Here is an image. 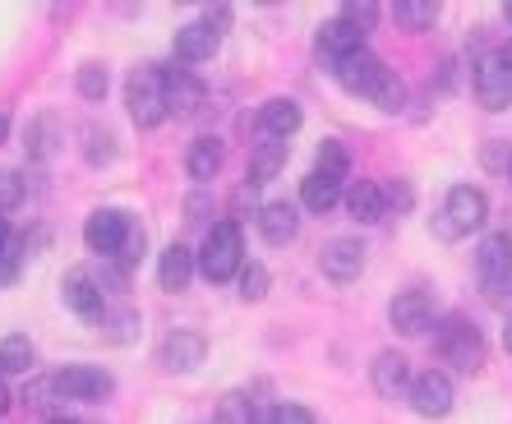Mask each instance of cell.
<instances>
[{
  "mask_svg": "<svg viewBox=\"0 0 512 424\" xmlns=\"http://www.w3.org/2000/svg\"><path fill=\"white\" fill-rule=\"evenodd\" d=\"M319 268H323V277L328 282H356L360 272H365V245L360 240H351V236H337V240H328L323 245V254H319Z\"/></svg>",
  "mask_w": 512,
  "mask_h": 424,
  "instance_id": "obj_10",
  "label": "cell"
},
{
  "mask_svg": "<svg viewBox=\"0 0 512 424\" xmlns=\"http://www.w3.org/2000/svg\"><path fill=\"white\" fill-rule=\"evenodd\" d=\"M203 355H208V342H203V332L194 328H176L162 337V365L171 374H190V369L203 365Z\"/></svg>",
  "mask_w": 512,
  "mask_h": 424,
  "instance_id": "obj_12",
  "label": "cell"
},
{
  "mask_svg": "<svg viewBox=\"0 0 512 424\" xmlns=\"http://www.w3.org/2000/svg\"><path fill=\"white\" fill-rule=\"evenodd\" d=\"M268 424H314V411H305L296 401H282V406L268 415Z\"/></svg>",
  "mask_w": 512,
  "mask_h": 424,
  "instance_id": "obj_40",
  "label": "cell"
},
{
  "mask_svg": "<svg viewBox=\"0 0 512 424\" xmlns=\"http://www.w3.org/2000/svg\"><path fill=\"white\" fill-rule=\"evenodd\" d=\"M319 171H328V176H337V180L351 171V153H346V143H337V139L319 143Z\"/></svg>",
  "mask_w": 512,
  "mask_h": 424,
  "instance_id": "obj_31",
  "label": "cell"
},
{
  "mask_svg": "<svg viewBox=\"0 0 512 424\" xmlns=\"http://www.w3.org/2000/svg\"><path fill=\"white\" fill-rule=\"evenodd\" d=\"M434 351L443 355V365L462 369V374H476L485 365V337H480L476 323H466L462 314H448L434 328Z\"/></svg>",
  "mask_w": 512,
  "mask_h": 424,
  "instance_id": "obj_5",
  "label": "cell"
},
{
  "mask_svg": "<svg viewBox=\"0 0 512 424\" xmlns=\"http://www.w3.org/2000/svg\"><path fill=\"white\" fill-rule=\"evenodd\" d=\"M5 134H10V116L0 111V143H5Z\"/></svg>",
  "mask_w": 512,
  "mask_h": 424,
  "instance_id": "obj_45",
  "label": "cell"
},
{
  "mask_svg": "<svg viewBox=\"0 0 512 424\" xmlns=\"http://www.w3.org/2000/svg\"><path fill=\"white\" fill-rule=\"evenodd\" d=\"M217 424H254V401L240 397V392L222 397V406H217Z\"/></svg>",
  "mask_w": 512,
  "mask_h": 424,
  "instance_id": "obj_32",
  "label": "cell"
},
{
  "mask_svg": "<svg viewBox=\"0 0 512 424\" xmlns=\"http://www.w3.org/2000/svg\"><path fill=\"white\" fill-rule=\"evenodd\" d=\"M24 203V176L10 171V166H0V212H10Z\"/></svg>",
  "mask_w": 512,
  "mask_h": 424,
  "instance_id": "obj_37",
  "label": "cell"
},
{
  "mask_svg": "<svg viewBox=\"0 0 512 424\" xmlns=\"http://www.w3.org/2000/svg\"><path fill=\"white\" fill-rule=\"evenodd\" d=\"M107 70H102V65H84V70H79V97H84V102H102V97H107Z\"/></svg>",
  "mask_w": 512,
  "mask_h": 424,
  "instance_id": "obj_34",
  "label": "cell"
},
{
  "mask_svg": "<svg viewBox=\"0 0 512 424\" xmlns=\"http://www.w3.org/2000/svg\"><path fill=\"white\" fill-rule=\"evenodd\" d=\"M203 24H208L217 37H222V28L231 24V10H227V5H208V10H203Z\"/></svg>",
  "mask_w": 512,
  "mask_h": 424,
  "instance_id": "obj_41",
  "label": "cell"
},
{
  "mask_svg": "<svg viewBox=\"0 0 512 424\" xmlns=\"http://www.w3.org/2000/svg\"><path fill=\"white\" fill-rule=\"evenodd\" d=\"M240 295H245V300H263V295H268V268H263V263H245V268H240Z\"/></svg>",
  "mask_w": 512,
  "mask_h": 424,
  "instance_id": "obj_36",
  "label": "cell"
},
{
  "mask_svg": "<svg viewBox=\"0 0 512 424\" xmlns=\"http://www.w3.org/2000/svg\"><path fill=\"white\" fill-rule=\"evenodd\" d=\"M167 106L176 111V116H194V111L203 106V88H199V79H190L185 70L167 74Z\"/></svg>",
  "mask_w": 512,
  "mask_h": 424,
  "instance_id": "obj_24",
  "label": "cell"
},
{
  "mask_svg": "<svg viewBox=\"0 0 512 424\" xmlns=\"http://www.w3.org/2000/svg\"><path fill=\"white\" fill-rule=\"evenodd\" d=\"M383 203H388V208H397V212H411L416 189L406 185V180H388V185H383Z\"/></svg>",
  "mask_w": 512,
  "mask_h": 424,
  "instance_id": "obj_39",
  "label": "cell"
},
{
  "mask_svg": "<svg viewBox=\"0 0 512 424\" xmlns=\"http://www.w3.org/2000/svg\"><path fill=\"white\" fill-rule=\"evenodd\" d=\"M476 282L489 300H499V295L512 291V231L485 236V245L476 254Z\"/></svg>",
  "mask_w": 512,
  "mask_h": 424,
  "instance_id": "obj_6",
  "label": "cell"
},
{
  "mask_svg": "<svg viewBox=\"0 0 512 424\" xmlns=\"http://www.w3.org/2000/svg\"><path fill=\"white\" fill-rule=\"evenodd\" d=\"M5 249H10V222L0 217V254H5Z\"/></svg>",
  "mask_w": 512,
  "mask_h": 424,
  "instance_id": "obj_42",
  "label": "cell"
},
{
  "mask_svg": "<svg viewBox=\"0 0 512 424\" xmlns=\"http://www.w3.org/2000/svg\"><path fill=\"white\" fill-rule=\"evenodd\" d=\"M300 231V217L291 203H263L259 212V236L268 240V245H291Z\"/></svg>",
  "mask_w": 512,
  "mask_h": 424,
  "instance_id": "obj_19",
  "label": "cell"
},
{
  "mask_svg": "<svg viewBox=\"0 0 512 424\" xmlns=\"http://www.w3.org/2000/svg\"><path fill=\"white\" fill-rule=\"evenodd\" d=\"M171 51H176L180 65H199V60H208L217 51V33L208 24H185L176 33V47Z\"/></svg>",
  "mask_w": 512,
  "mask_h": 424,
  "instance_id": "obj_22",
  "label": "cell"
},
{
  "mask_svg": "<svg viewBox=\"0 0 512 424\" xmlns=\"http://www.w3.org/2000/svg\"><path fill=\"white\" fill-rule=\"evenodd\" d=\"M125 106H130V120L139 130H157L162 120L171 116L167 106V74L157 70V65H139L125 83Z\"/></svg>",
  "mask_w": 512,
  "mask_h": 424,
  "instance_id": "obj_4",
  "label": "cell"
},
{
  "mask_svg": "<svg viewBox=\"0 0 512 424\" xmlns=\"http://www.w3.org/2000/svg\"><path fill=\"white\" fill-rule=\"evenodd\" d=\"M42 424H79V420H70V415H47Z\"/></svg>",
  "mask_w": 512,
  "mask_h": 424,
  "instance_id": "obj_44",
  "label": "cell"
},
{
  "mask_svg": "<svg viewBox=\"0 0 512 424\" xmlns=\"http://www.w3.org/2000/svg\"><path fill=\"white\" fill-rule=\"evenodd\" d=\"M503 346H508V351H512V323H508V328H503Z\"/></svg>",
  "mask_w": 512,
  "mask_h": 424,
  "instance_id": "obj_47",
  "label": "cell"
},
{
  "mask_svg": "<svg viewBox=\"0 0 512 424\" xmlns=\"http://www.w3.org/2000/svg\"><path fill=\"white\" fill-rule=\"evenodd\" d=\"M194 272H199V254H190V249L180 245H167L162 249V259H157V282H162V291H185V286L194 282Z\"/></svg>",
  "mask_w": 512,
  "mask_h": 424,
  "instance_id": "obj_16",
  "label": "cell"
},
{
  "mask_svg": "<svg viewBox=\"0 0 512 424\" xmlns=\"http://www.w3.org/2000/svg\"><path fill=\"white\" fill-rule=\"evenodd\" d=\"M143 245H148V236H143V226H130V236H125V245H120V254H116L120 268H134V263L143 259Z\"/></svg>",
  "mask_w": 512,
  "mask_h": 424,
  "instance_id": "obj_38",
  "label": "cell"
},
{
  "mask_svg": "<svg viewBox=\"0 0 512 424\" xmlns=\"http://www.w3.org/2000/svg\"><path fill=\"white\" fill-rule=\"evenodd\" d=\"M28 369H33V342L24 332H10L0 342V374H28Z\"/></svg>",
  "mask_w": 512,
  "mask_h": 424,
  "instance_id": "obj_27",
  "label": "cell"
},
{
  "mask_svg": "<svg viewBox=\"0 0 512 424\" xmlns=\"http://www.w3.org/2000/svg\"><path fill=\"white\" fill-rule=\"evenodd\" d=\"M102 332H107V342H116V346L134 342V337H139V314H134V309H107Z\"/></svg>",
  "mask_w": 512,
  "mask_h": 424,
  "instance_id": "obj_29",
  "label": "cell"
},
{
  "mask_svg": "<svg viewBox=\"0 0 512 424\" xmlns=\"http://www.w3.org/2000/svg\"><path fill=\"white\" fill-rule=\"evenodd\" d=\"M370 378H374V392H379L383 401H397L406 392L411 397V365H406L397 351H383V355H374V365H370Z\"/></svg>",
  "mask_w": 512,
  "mask_h": 424,
  "instance_id": "obj_15",
  "label": "cell"
},
{
  "mask_svg": "<svg viewBox=\"0 0 512 424\" xmlns=\"http://www.w3.org/2000/svg\"><path fill=\"white\" fill-rule=\"evenodd\" d=\"M56 143H60V120L51 116V111H47V116H37L33 125H28V143H24V148H28V157H33V162H47V157L56 153Z\"/></svg>",
  "mask_w": 512,
  "mask_h": 424,
  "instance_id": "obj_26",
  "label": "cell"
},
{
  "mask_svg": "<svg viewBox=\"0 0 512 424\" xmlns=\"http://www.w3.org/2000/svg\"><path fill=\"white\" fill-rule=\"evenodd\" d=\"M333 74H337V83H342L346 93L370 97L379 111H402L406 106V88H402V79H397V70H388V65H383L379 56H370V51L342 60Z\"/></svg>",
  "mask_w": 512,
  "mask_h": 424,
  "instance_id": "obj_1",
  "label": "cell"
},
{
  "mask_svg": "<svg viewBox=\"0 0 512 424\" xmlns=\"http://www.w3.org/2000/svg\"><path fill=\"white\" fill-rule=\"evenodd\" d=\"M383 185H374V180H356V185L346 189V212L356 217V222H379L383 217Z\"/></svg>",
  "mask_w": 512,
  "mask_h": 424,
  "instance_id": "obj_23",
  "label": "cell"
},
{
  "mask_svg": "<svg viewBox=\"0 0 512 424\" xmlns=\"http://www.w3.org/2000/svg\"><path fill=\"white\" fill-rule=\"evenodd\" d=\"M10 411V388H5V378H0V415Z\"/></svg>",
  "mask_w": 512,
  "mask_h": 424,
  "instance_id": "obj_43",
  "label": "cell"
},
{
  "mask_svg": "<svg viewBox=\"0 0 512 424\" xmlns=\"http://www.w3.org/2000/svg\"><path fill=\"white\" fill-rule=\"evenodd\" d=\"M300 120H305V111H300V102H291V97H268V102L259 106V130L268 134V139H291V134L300 130Z\"/></svg>",
  "mask_w": 512,
  "mask_h": 424,
  "instance_id": "obj_18",
  "label": "cell"
},
{
  "mask_svg": "<svg viewBox=\"0 0 512 424\" xmlns=\"http://www.w3.org/2000/svg\"><path fill=\"white\" fill-rule=\"evenodd\" d=\"M411 406H416V415H425V420H443V415L453 411V378L443 374V369H425V374L411 383Z\"/></svg>",
  "mask_w": 512,
  "mask_h": 424,
  "instance_id": "obj_9",
  "label": "cell"
},
{
  "mask_svg": "<svg viewBox=\"0 0 512 424\" xmlns=\"http://www.w3.org/2000/svg\"><path fill=\"white\" fill-rule=\"evenodd\" d=\"M111 374L107 369H97V365H65L56 374V392L60 397H70V401H107L111 397Z\"/></svg>",
  "mask_w": 512,
  "mask_h": 424,
  "instance_id": "obj_8",
  "label": "cell"
},
{
  "mask_svg": "<svg viewBox=\"0 0 512 424\" xmlns=\"http://www.w3.org/2000/svg\"><path fill=\"white\" fill-rule=\"evenodd\" d=\"M393 19L402 28H411V33H425V28H434V19H439V5H434V0H397Z\"/></svg>",
  "mask_w": 512,
  "mask_h": 424,
  "instance_id": "obj_28",
  "label": "cell"
},
{
  "mask_svg": "<svg viewBox=\"0 0 512 424\" xmlns=\"http://www.w3.org/2000/svg\"><path fill=\"white\" fill-rule=\"evenodd\" d=\"M245 268V236H240V222H217L199 249V272L208 282H231Z\"/></svg>",
  "mask_w": 512,
  "mask_h": 424,
  "instance_id": "obj_3",
  "label": "cell"
},
{
  "mask_svg": "<svg viewBox=\"0 0 512 424\" xmlns=\"http://www.w3.org/2000/svg\"><path fill=\"white\" fill-rule=\"evenodd\" d=\"M337 19H346V24L360 28V33H370V28L379 24V5H370V0H351V5H342Z\"/></svg>",
  "mask_w": 512,
  "mask_h": 424,
  "instance_id": "obj_35",
  "label": "cell"
},
{
  "mask_svg": "<svg viewBox=\"0 0 512 424\" xmlns=\"http://www.w3.org/2000/svg\"><path fill=\"white\" fill-rule=\"evenodd\" d=\"M111 157H116V139H111V130L88 125V130H84V162L88 166H107Z\"/></svg>",
  "mask_w": 512,
  "mask_h": 424,
  "instance_id": "obj_30",
  "label": "cell"
},
{
  "mask_svg": "<svg viewBox=\"0 0 512 424\" xmlns=\"http://www.w3.org/2000/svg\"><path fill=\"white\" fill-rule=\"evenodd\" d=\"M489 217V199L485 189L476 185H453L448 189V199H443L439 217H434V236L439 240H462L471 231H480Z\"/></svg>",
  "mask_w": 512,
  "mask_h": 424,
  "instance_id": "obj_2",
  "label": "cell"
},
{
  "mask_svg": "<svg viewBox=\"0 0 512 424\" xmlns=\"http://www.w3.org/2000/svg\"><path fill=\"white\" fill-rule=\"evenodd\" d=\"M60 295H65V305H70L79 318H88V323H102V318H107L102 286H97L88 272H70V277L60 282Z\"/></svg>",
  "mask_w": 512,
  "mask_h": 424,
  "instance_id": "obj_14",
  "label": "cell"
},
{
  "mask_svg": "<svg viewBox=\"0 0 512 424\" xmlns=\"http://www.w3.org/2000/svg\"><path fill=\"white\" fill-rule=\"evenodd\" d=\"M499 60H503V65H508V70H512V42H508V47L499 51Z\"/></svg>",
  "mask_w": 512,
  "mask_h": 424,
  "instance_id": "obj_46",
  "label": "cell"
},
{
  "mask_svg": "<svg viewBox=\"0 0 512 424\" xmlns=\"http://www.w3.org/2000/svg\"><path fill=\"white\" fill-rule=\"evenodd\" d=\"M337 199H346L342 180L328 176V171H310V176L300 180V203H305L310 212H333Z\"/></svg>",
  "mask_w": 512,
  "mask_h": 424,
  "instance_id": "obj_21",
  "label": "cell"
},
{
  "mask_svg": "<svg viewBox=\"0 0 512 424\" xmlns=\"http://www.w3.org/2000/svg\"><path fill=\"white\" fill-rule=\"evenodd\" d=\"M286 139H273V143H263L259 153L250 157V185H268V180H277V171L286 166Z\"/></svg>",
  "mask_w": 512,
  "mask_h": 424,
  "instance_id": "obj_25",
  "label": "cell"
},
{
  "mask_svg": "<svg viewBox=\"0 0 512 424\" xmlns=\"http://www.w3.org/2000/svg\"><path fill=\"white\" fill-rule=\"evenodd\" d=\"M259 212H263L259 185H250V180H245V185L231 194V222H240V217H254V222H259Z\"/></svg>",
  "mask_w": 512,
  "mask_h": 424,
  "instance_id": "obj_33",
  "label": "cell"
},
{
  "mask_svg": "<svg viewBox=\"0 0 512 424\" xmlns=\"http://www.w3.org/2000/svg\"><path fill=\"white\" fill-rule=\"evenodd\" d=\"M508 19H512V5H508Z\"/></svg>",
  "mask_w": 512,
  "mask_h": 424,
  "instance_id": "obj_48",
  "label": "cell"
},
{
  "mask_svg": "<svg viewBox=\"0 0 512 424\" xmlns=\"http://www.w3.org/2000/svg\"><path fill=\"white\" fill-rule=\"evenodd\" d=\"M222 162H227V153H222V139H213V134H203V139H194L190 148H185V171H190V180H213L217 171H222Z\"/></svg>",
  "mask_w": 512,
  "mask_h": 424,
  "instance_id": "obj_20",
  "label": "cell"
},
{
  "mask_svg": "<svg viewBox=\"0 0 512 424\" xmlns=\"http://www.w3.org/2000/svg\"><path fill=\"white\" fill-rule=\"evenodd\" d=\"M130 212L120 208H97L93 217L84 222V245L93 249V254H102V259H116L120 245H125V236H130Z\"/></svg>",
  "mask_w": 512,
  "mask_h": 424,
  "instance_id": "obj_7",
  "label": "cell"
},
{
  "mask_svg": "<svg viewBox=\"0 0 512 424\" xmlns=\"http://www.w3.org/2000/svg\"><path fill=\"white\" fill-rule=\"evenodd\" d=\"M508 180H512V171H508Z\"/></svg>",
  "mask_w": 512,
  "mask_h": 424,
  "instance_id": "obj_49",
  "label": "cell"
},
{
  "mask_svg": "<svg viewBox=\"0 0 512 424\" xmlns=\"http://www.w3.org/2000/svg\"><path fill=\"white\" fill-rule=\"evenodd\" d=\"M360 51H365V33H360V28H351L346 19H333V24L319 28V56H328L333 65L360 56Z\"/></svg>",
  "mask_w": 512,
  "mask_h": 424,
  "instance_id": "obj_17",
  "label": "cell"
},
{
  "mask_svg": "<svg viewBox=\"0 0 512 424\" xmlns=\"http://www.w3.org/2000/svg\"><path fill=\"white\" fill-rule=\"evenodd\" d=\"M388 323H393L402 337H420V332L434 323V300H429L425 291H402L388 305Z\"/></svg>",
  "mask_w": 512,
  "mask_h": 424,
  "instance_id": "obj_13",
  "label": "cell"
},
{
  "mask_svg": "<svg viewBox=\"0 0 512 424\" xmlns=\"http://www.w3.org/2000/svg\"><path fill=\"white\" fill-rule=\"evenodd\" d=\"M476 97L485 111H508L512 106V70L499 56H485L476 65Z\"/></svg>",
  "mask_w": 512,
  "mask_h": 424,
  "instance_id": "obj_11",
  "label": "cell"
}]
</instances>
